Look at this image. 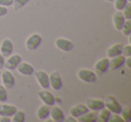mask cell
I'll list each match as a JSON object with an SVG mask.
<instances>
[{"label": "cell", "mask_w": 131, "mask_h": 122, "mask_svg": "<svg viewBox=\"0 0 131 122\" xmlns=\"http://www.w3.org/2000/svg\"><path fill=\"white\" fill-rule=\"evenodd\" d=\"M77 77L79 80L86 84H93L97 81V74L91 69L82 68L77 71Z\"/></svg>", "instance_id": "1"}, {"label": "cell", "mask_w": 131, "mask_h": 122, "mask_svg": "<svg viewBox=\"0 0 131 122\" xmlns=\"http://www.w3.org/2000/svg\"><path fill=\"white\" fill-rule=\"evenodd\" d=\"M42 41V37L39 33H32L25 40V48L29 51L36 50L40 46Z\"/></svg>", "instance_id": "2"}, {"label": "cell", "mask_w": 131, "mask_h": 122, "mask_svg": "<svg viewBox=\"0 0 131 122\" xmlns=\"http://www.w3.org/2000/svg\"><path fill=\"white\" fill-rule=\"evenodd\" d=\"M55 46L57 49L63 52H69L75 49V43L68 39L66 38H58L55 40Z\"/></svg>", "instance_id": "3"}, {"label": "cell", "mask_w": 131, "mask_h": 122, "mask_svg": "<svg viewBox=\"0 0 131 122\" xmlns=\"http://www.w3.org/2000/svg\"><path fill=\"white\" fill-rule=\"evenodd\" d=\"M104 105L111 113L119 114L121 111L122 106L113 96H107L104 100Z\"/></svg>", "instance_id": "4"}, {"label": "cell", "mask_w": 131, "mask_h": 122, "mask_svg": "<svg viewBox=\"0 0 131 122\" xmlns=\"http://www.w3.org/2000/svg\"><path fill=\"white\" fill-rule=\"evenodd\" d=\"M49 87H51L55 91H59L62 89L63 86V81H62L61 75L58 71H53L49 74Z\"/></svg>", "instance_id": "5"}, {"label": "cell", "mask_w": 131, "mask_h": 122, "mask_svg": "<svg viewBox=\"0 0 131 122\" xmlns=\"http://www.w3.org/2000/svg\"><path fill=\"white\" fill-rule=\"evenodd\" d=\"M1 81L2 84L6 88V89H12L15 84V78L12 72L8 69H6L1 72Z\"/></svg>", "instance_id": "6"}, {"label": "cell", "mask_w": 131, "mask_h": 122, "mask_svg": "<svg viewBox=\"0 0 131 122\" xmlns=\"http://www.w3.org/2000/svg\"><path fill=\"white\" fill-rule=\"evenodd\" d=\"M34 75L38 84L42 89H48L49 87V74L44 70H39L34 71Z\"/></svg>", "instance_id": "7"}, {"label": "cell", "mask_w": 131, "mask_h": 122, "mask_svg": "<svg viewBox=\"0 0 131 122\" xmlns=\"http://www.w3.org/2000/svg\"><path fill=\"white\" fill-rule=\"evenodd\" d=\"M38 96L40 100L43 102L44 104L49 106H53L56 103V98H55L54 94L51 92L48 91L47 89H43L38 93Z\"/></svg>", "instance_id": "8"}, {"label": "cell", "mask_w": 131, "mask_h": 122, "mask_svg": "<svg viewBox=\"0 0 131 122\" xmlns=\"http://www.w3.org/2000/svg\"><path fill=\"white\" fill-rule=\"evenodd\" d=\"M22 57L19 54H11L7 58V59L5 61L4 66L6 69L12 71L17 68V66L22 62Z\"/></svg>", "instance_id": "9"}, {"label": "cell", "mask_w": 131, "mask_h": 122, "mask_svg": "<svg viewBox=\"0 0 131 122\" xmlns=\"http://www.w3.org/2000/svg\"><path fill=\"white\" fill-rule=\"evenodd\" d=\"M14 51V43L10 39H4L0 44V53L5 57L8 58Z\"/></svg>", "instance_id": "10"}, {"label": "cell", "mask_w": 131, "mask_h": 122, "mask_svg": "<svg viewBox=\"0 0 131 122\" xmlns=\"http://www.w3.org/2000/svg\"><path fill=\"white\" fill-rule=\"evenodd\" d=\"M110 60L108 58H102L94 64V72L97 75H102L109 70Z\"/></svg>", "instance_id": "11"}, {"label": "cell", "mask_w": 131, "mask_h": 122, "mask_svg": "<svg viewBox=\"0 0 131 122\" xmlns=\"http://www.w3.org/2000/svg\"><path fill=\"white\" fill-rule=\"evenodd\" d=\"M50 108V113H49V117H50L51 120L54 122H63L66 120V117L64 114V111L62 110L61 108L58 106H51Z\"/></svg>", "instance_id": "12"}, {"label": "cell", "mask_w": 131, "mask_h": 122, "mask_svg": "<svg viewBox=\"0 0 131 122\" xmlns=\"http://www.w3.org/2000/svg\"><path fill=\"white\" fill-rule=\"evenodd\" d=\"M125 59H126V58L123 55H118V56L109 58V60H110L109 69L111 70V71L119 69V68H122V66H124V64H125Z\"/></svg>", "instance_id": "13"}, {"label": "cell", "mask_w": 131, "mask_h": 122, "mask_svg": "<svg viewBox=\"0 0 131 122\" xmlns=\"http://www.w3.org/2000/svg\"><path fill=\"white\" fill-rule=\"evenodd\" d=\"M88 110H89V109H88L85 104L78 103V104H77V105L73 106V107L70 109L69 115L73 117V118H77L80 116H82V115H84V113H86Z\"/></svg>", "instance_id": "14"}, {"label": "cell", "mask_w": 131, "mask_h": 122, "mask_svg": "<svg viewBox=\"0 0 131 122\" xmlns=\"http://www.w3.org/2000/svg\"><path fill=\"white\" fill-rule=\"evenodd\" d=\"M15 69L17 70V72H18L20 75H26V76L33 75V73H34V68H33L30 63L24 62V61H22V62L17 66V68H15Z\"/></svg>", "instance_id": "15"}, {"label": "cell", "mask_w": 131, "mask_h": 122, "mask_svg": "<svg viewBox=\"0 0 131 122\" xmlns=\"http://www.w3.org/2000/svg\"><path fill=\"white\" fill-rule=\"evenodd\" d=\"M85 105L87 106V108L90 110H94V111H99L105 107L104 101L100 100V99H92V98L86 100Z\"/></svg>", "instance_id": "16"}, {"label": "cell", "mask_w": 131, "mask_h": 122, "mask_svg": "<svg viewBox=\"0 0 131 122\" xmlns=\"http://www.w3.org/2000/svg\"><path fill=\"white\" fill-rule=\"evenodd\" d=\"M126 21L127 20H126V18L124 17V15L121 11H117L112 16L113 26H114V28L117 30V31H121L122 27H123Z\"/></svg>", "instance_id": "17"}, {"label": "cell", "mask_w": 131, "mask_h": 122, "mask_svg": "<svg viewBox=\"0 0 131 122\" xmlns=\"http://www.w3.org/2000/svg\"><path fill=\"white\" fill-rule=\"evenodd\" d=\"M17 107L13 104H0V117L6 116L12 118L13 115L16 112Z\"/></svg>", "instance_id": "18"}, {"label": "cell", "mask_w": 131, "mask_h": 122, "mask_svg": "<svg viewBox=\"0 0 131 122\" xmlns=\"http://www.w3.org/2000/svg\"><path fill=\"white\" fill-rule=\"evenodd\" d=\"M49 113H50V106L43 103L37 109L36 117L38 119L45 121L48 118H49Z\"/></svg>", "instance_id": "19"}, {"label": "cell", "mask_w": 131, "mask_h": 122, "mask_svg": "<svg viewBox=\"0 0 131 122\" xmlns=\"http://www.w3.org/2000/svg\"><path fill=\"white\" fill-rule=\"evenodd\" d=\"M123 44L118 42V43H115L113 45H111L109 49L106 51V55H107L108 58H111L113 57L118 56V55L122 54V49H123Z\"/></svg>", "instance_id": "20"}, {"label": "cell", "mask_w": 131, "mask_h": 122, "mask_svg": "<svg viewBox=\"0 0 131 122\" xmlns=\"http://www.w3.org/2000/svg\"><path fill=\"white\" fill-rule=\"evenodd\" d=\"M98 120V112L94 110H88L84 115L77 118L78 122H96Z\"/></svg>", "instance_id": "21"}, {"label": "cell", "mask_w": 131, "mask_h": 122, "mask_svg": "<svg viewBox=\"0 0 131 122\" xmlns=\"http://www.w3.org/2000/svg\"><path fill=\"white\" fill-rule=\"evenodd\" d=\"M111 112L104 107L103 109H102L101 110H99L98 113V120H100L101 122H109V119L111 118Z\"/></svg>", "instance_id": "22"}, {"label": "cell", "mask_w": 131, "mask_h": 122, "mask_svg": "<svg viewBox=\"0 0 131 122\" xmlns=\"http://www.w3.org/2000/svg\"><path fill=\"white\" fill-rule=\"evenodd\" d=\"M119 115L123 118L124 122H130L131 121V108L129 106H125L122 107L121 111Z\"/></svg>", "instance_id": "23"}, {"label": "cell", "mask_w": 131, "mask_h": 122, "mask_svg": "<svg viewBox=\"0 0 131 122\" xmlns=\"http://www.w3.org/2000/svg\"><path fill=\"white\" fill-rule=\"evenodd\" d=\"M11 121L13 122H24L25 121V113L24 110L17 109L16 112L13 115L11 118Z\"/></svg>", "instance_id": "24"}, {"label": "cell", "mask_w": 131, "mask_h": 122, "mask_svg": "<svg viewBox=\"0 0 131 122\" xmlns=\"http://www.w3.org/2000/svg\"><path fill=\"white\" fill-rule=\"evenodd\" d=\"M30 2V0H14L13 3V7L15 11H18V10L22 9L23 7L26 6L28 3Z\"/></svg>", "instance_id": "25"}, {"label": "cell", "mask_w": 131, "mask_h": 122, "mask_svg": "<svg viewBox=\"0 0 131 122\" xmlns=\"http://www.w3.org/2000/svg\"><path fill=\"white\" fill-rule=\"evenodd\" d=\"M113 2H114V7L117 11H122L127 3H129L127 0H113Z\"/></svg>", "instance_id": "26"}, {"label": "cell", "mask_w": 131, "mask_h": 122, "mask_svg": "<svg viewBox=\"0 0 131 122\" xmlns=\"http://www.w3.org/2000/svg\"><path fill=\"white\" fill-rule=\"evenodd\" d=\"M122 34L125 36H129L131 35V20H127L122 27L121 31Z\"/></svg>", "instance_id": "27"}, {"label": "cell", "mask_w": 131, "mask_h": 122, "mask_svg": "<svg viewBox=\"0 0 131 122\" xmlns=\"http://www.w3.org/2000/svg\"><path fill=\"white\" fill-rule=\"evenodd\" d=\"M7 98H8L7 89L3 84H0V102H6Z\"/></svg>", "instance_id": "28"}, {"label": "cell", "mask_w": 131, "mask_h": 122, "mask_svg": "<svg viewBox=\"0 0 131 122\" xmlns=\"http://www.w3.org/2000/svg\"><path fill=\"white\" fill-rule=\"evenodd\" d=\"M122 14H123L124 17L126 18V20H131V4L130 2L127 3V6L124 7V9L122 10Z\"/></svg>", "instance_id": "29"}, {"label": "cell", "mask_w": 131, "mask_h": 122, "mask_svg": "<svg viewBox=\"0 0 131 122\" xmlns=\"http://www.w3.org/2000/svg\"><path fill=\"white\" fill-rule=\"evenodd\" d=\"M125 58L127 57H131V46L130 44H127V45L123 46V49H122V54Z\"/></svg>", "instance_id": "30"}, {"label": "cell", "mask_w": 131, "mask_h": 122, "mask_svg": "<svg viewBox=\"0 0 131 122\" xmlns=\"http://www.w3.org/2000/svg\"><path fill=\"white\" fill-rule=\"evenodd\" d=\"M109 121L111 122H124L123 118H121L119 114H116V113H111V118H110Z\"/></svg>", "instance_id": "31"}, {"label": "cell", "mask_w": 131, "mask_h": 122, "mask_svg": "<svg viewBox=\"0 0 131 122\" xmlns=\"http://www.w3.org/2000/svg\"><path fill=\"white\" fill-rule=\"evenodd\" d=\"M14 3V0H0V6H5V7H8L11 6Z\"/></svg>", "instance_id": "32"}, {"label": "cell", "mask_w": 131, "mask_h": 122, "mask_svg": "<svg viewBox=\"0 0 131 122\" xmlns=\"http://www.w3.org/2000/svg\"><path fill=\"white\" fill-rule=\"evenodd\" d=\"M8 13L7 7H5V6H0V18L1 17H4L5 15H6Z\"/></svg>", "instance_id": "33"}, {"label": "cell", "mask_w": 131, "mask_h": 122, "mask_svg": "<svg viewBox=\"0 0 131 122\" xmlns=\"http://www.w3.org/2000/svg\"><path fill=\"white\" fill-rule=\"evenodd\" d=\"M124 66H126L128 69H130L131 68V57H127V58H126Z\"/></svg>", "instance_id": "34"}, {"label": "cell", "mask_w": 131, "mask_h": 122, "mask_svg": "<svg viewBox=\"0 0 131 122\" xmlns=\"http://www.w3.org/2000/svg\"><path fill=\"white\" fill-rule=\"evenodd\" d=\"M5 61H6V58H5V57L0 53V69L4 68Z\"/></svg>", "instance_id": "35"}, {"label": "cell", "mask_w": 131, "mask_h": 122, "mask_svg": "<svg viewBox=\"0 0 131 122\" xmlns=\"http://www.w3.org/2000/svg\"><path fill=\"white\" fill-rule=\"evenodd\" d=\"M10 121H11V118L9 117H6V116L0 117V122H10Z\"/></svg>", "instance_id": "36"}, {"label": "cell", "mask_w": 131, "mask_h": 122, "mask_svg": "<svg viewBox=\"0 0 131 122\" xmlns=\"http://www.w3.org/2000/svg\"><path fill=\"white\" fill-rule=\"evenodd\" d=\"M105 1H107V2H113V0H105Z\"/></svg>", "instance_id": "37"}, {"label": "cell", "mask_w": 131, "mask_h": 122, "mask_svg": "<svg viewBox=\"0 0 131 122\" xmlns=\"http://www.w3.org/2000/svg\"><path fill=\"white\" fill-rule=\"evenodd\" d=\"M127 1H128V2H131V0H127Z\"/></svg>", "instance_id": "38"}, {"label": "cell", "mask_w": 131, "mask_h": 122, "mask_svg": "<svg viewBox=\"0 0 131 122\" xmlns=\"http://www.w3.org/2000/svg\"><path fill=\"white\" fill-rule=\"evenodd\" d=\"M0 75H1V69H0Z\"/></svg>", "instance_id": "39"}]
</instances>
